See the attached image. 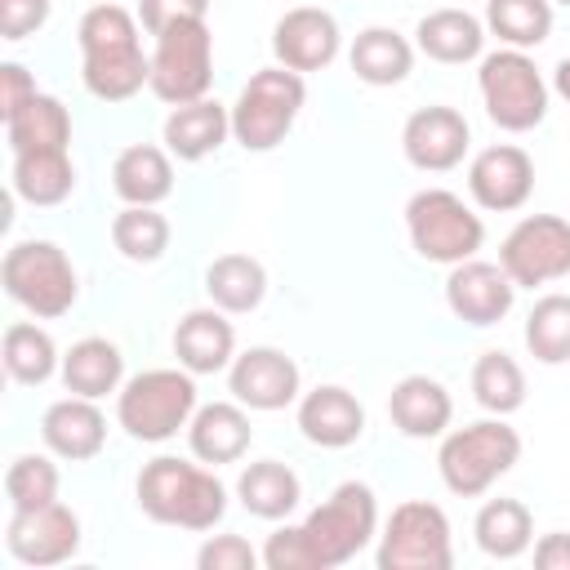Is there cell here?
<instances>
[{"instance_id": "33", "label": "cell", "mask_w": 570, "mask_h": 570, "mask_svg": "<svg viewBox=\"0 0 570 570\" xmlns=\"http://www.w3.org/2000/svg\"><path fill=\"white\" fill-rule=\"evenodd\" d=\"M0 356H4L9 379L22 383V387H40V383H49L62 370V356H58L53 334L45 325H36V321H13L4 330Z\"/></svg>"}, {"instance_id": "15", "label": "cell", "mask_w": 570, "mask_h": 570, "mask_svg": "<svg viewBox=\"0 0 570 570\" xmlns=\"http://www.w3.org/2000/svg\"><path fill=\"white\" fill-rule=\"evenodd\" d=\"M472 147V129L463 120L459 107H445V102H432V107H419L405 116L401 125V151L414 169L423 174H450L463 165Z\"/></svg>"}, {"instance_id": "26", "label": "cell", "mask_w": 570, "mask_h": 570, "mask_svg": "<svg viewBox=\"0 0 570 570\" xmlns=\"http://www.w3.org/2000/svg\"><path fill=\"white\" fill-rule=\"evenodd\" d=\"M111 191L125 205H160L174 191V156L156 142H129L111 160Z\"/></svg>"}, {"instance_id": "27", "label": "cell", "mask_w": 570, "mask_h": 570, "mask_svg": "<svg viewBox=\"0 0 570 570\" xmlns=\"http://www.w3.org/2000/svg\"><path fill=\"white\" fill-rule=\"evenodd\" d=\"M13 196L27 205H62L76 191V165L67 147H36V151H13Z\"/></svg>"}, {"instance_id": "14", "label": "cell", "mask_w": 570, "mask_h": 570, "mask_svg": "<svg viewBox=\"0 0 570 570\" xmlns=\"http://www.w3.org/2000/svg\"><path fill=\"white\" fill-rule=\"evenodd\" d=\"M227 392L258 414H276L303 396V374L298 361L285 356L281 347H245L227 365Z\"/></svg>"}, {"instance_id": "11", "label": "cell", "mask_w": 570, "mask_h": 570, "mask_svg": "<svg viewBox=\"0 0 570 570\" xmlns=\"http://www.w3.org/2000/svg\"><path fill=\"white\" fill-rule=\"evenodd\" d=\"M374 566L379 570H450L454 566V539H450L445 508H436L428 499L396 503L392 517L383 521Z\"/></svg>"}, {"instance_id": "36", "label": "cell", "mask_w": 570, "mask_h": 570, "mask_svg": "<svg viewBox=\"0 0 570 570\" xmlns=\"http://www.w3.org/2000/svg\"><path fill=\"white\" fill-rule=\"evenodd\" d=\"M485 31L530 53L552 36V0H485Z\"/></svg>"}, {"instance_id": "41", "label": "cell", "mask_w": 570, "mask_h": 570, "mask_svg": "<svg viewBox=\"0 0 570 570\" xmlns=\"http://www.w3.org/2000/svg\"><path fill=\"white\" fill-rule=\"evenodd\" d=\"M53 13V0H0V40H27L36 36Z\"/></svg>"}, {"instance_id": "4", "label": "cell", "mask_w": 570, "mask_h": 570, "mask_svg": "<svg viewBox=\"0 0 570 570\" xmlns=\"http://www.w3.org/2000/svg\"><path fill=\"white\" fill-rule=\"evenodd\" d=\"M196 374L191 370H142L134 379L120 383L116 392V423L125 428L129 441L142 445H160L174 441L178 432H187L191 414H196Z\"/></svg>"}, {"instance_id": "38", "label": "cell", "mask_w": 570, "mask_h": 570, "mask_svg": "<svg viewBox=\"0 0 570 570\" xmlns=\"http://www.w3.org/2000/svg\"><path fill=\"white\" fill-rule=\"evenodd\" d=\"M525 352L539 365H566L570 361V294L534 298V307L525 316Z\"/></svg>"}, {"instance_id": "34", "label": "cell", "mask_w": 570, "mask_h": 570, "mask_svg": "<svg viewBox=\"0 0 570 570\" xmlns=\"http://www.w3.org/2000/svg\"><path fill=\"white\" fill-rule=\"evenodd\" d=\"M472 401L485 414H517L525 405V370L517 365V356H508L503 347H490L476 356L472 365Z\"/></svg>"}, {"instance_id": "22", "label": "cell", "mask_w": 570, "mask_h": 570, "mask_svg": "<svg viewBox=\"0 0 570 570\" xmlns=\"http://www.w3.org/2000/svg\"><path fill=\"white\" fill-rule=\"evenodd\" d=\"M387 419L401 436L410 441H432V436H445L450 432V419H454V401H450V387L432 374H405L401 383H392L387 392Z\"/></svg>"}, {"instance_id": "28", "label": "cell", "mask_w": 570, "mask_h": 570, "mask_svg": "<svg viewBox=\"0 0 570 570\" xmlns=\"http://www.w3.org/2000/svg\"><path fill=\"white\" fill-rule=\"evenodd\" d=\"M58 374H62V387L67 392L89 396V401H102V396L120 392V383H125V352L111 338L89 334V338H80V343L67 347Z\"/></svg>"}, {"instance_id": "17", "label": "cell", "mask_w": 570, "mask_h": 570, "mask_svg": "<svg viewBox=\"0 0 570 570\" xmlns=\"http://www.w3.org/2000/svg\"><path fill=\"white\" fill-rule=\"evenodd\" d=\"M343 49V31L338 18L321 4H294L276 18L272 27V53L281 67L307 76V71H325Z\"/></svg>"}, {"instance_id": "45", "label": "cell", "mask_w": 570, "mask_h": 570, "mask_svg": "<svg viewBox=\"0 0 570 570\" xmlns=\"http://www.w3.org/2000/svg\"><path fill=\"white\" fill-rule=\"evenodd\" d=\"M552 89L570 102V58H561V62H557V71H552Z\"/></svg>"}, {"instance_id": "31", "label": "cell", "mask_w": 570, "mask_h": 570, "mask_svg": "<svg viewBox=\"0 0 570 570\" xmlns=\"http://www.w3.org/2000/svg\"><path fill=\"white\" fill-rule=\"evenodd\" d=\"M205 294L227 316H245L267 298V267L254 254H218L205 267Z\"/></svg>"}, {"instance_id": "37", "label": "cell", "mask_w": 570, "mask_h": 570, "mask_svg": "<svg viewBox=\"0 0 570 570\" xmlns=\"http://www.w3.org/2000/svg\"><path fill=\"white\" fill-rule=\"evenodd\" d=\"M169 236H174V227L156 205H125L111 218V245L129 263H160L169 249Z\"/></svg>"}, {"instance_id": "16", "label": "cell", "mask_w": 570, "mask_h": 570, "mask_svg": "<svg viewBox=\"0 0 570 570\" xmlns=\"http://www.w3.org/2000/svg\"><path fill=\"white\" fill-rule=\"evenodd\" d=\"M534 191V160L517 142H494L481 147L468 160V196L485 214H512L530 200Z\"/></svg>"}, {"instance_id": "25", "label": "cell", "mask_w": 570, "mask_h": 570, "mask_svg": "<svg viewBox=\"0 0 570 570\" xmlns=\"http://www.w3.org/2000/svg\"><path fill=\"white\" fill-rule=\"evenodd\" d=\"M485 18L468 13V9H432L419 18L414 27V49L432 62H445V67H463V62H476L481 49H485Z\"/></svg>"}, {"instance_id": "8", "label": "cell", "mask_w": 570, "mask_h": 570, "mask_svg": "<svg viewBox=\"0 0 570 570\" xmlns=\"http://www.w3.org/2000/svg\"><path fill=\"white\" fill-rule=\"evenodd\" d=\"M476 89H481L490 125H499L503 134L539 129L543 116H548V98H552V85L543 80L534 58L525 49H508V45L481 58Z\"/></svg>"}, {"instance_id": "5", "label": "cell", "mask_w": 570, "mask_h": 570, "mask_svg": "<svg viewBox=\"0 0 570 570\" xmlns=\"http://www.w3.org/2000/svg\"><path fill=\"white\" fill-rule=\"evenodd\" d=\"M517 463H521V432L503 414L476 419L468 428L445 432L441 436V450H436V472H441L445 490L459 494V499L485 494Z\"/></svg>"}, {"instance_id": "10", "label": "cell", "mask_w": 570, "mask_h": 570, "mask_svg": "<svg viewBox=\"0 0 570 570\" xmlns=\"http://www.w3.org/2000/svg\"><path fill=\"white\" fill-rule=\"evenodd\" d=\"M214 85V31L205 18H183L156 31L151 45V94L169 107L209 98Z\"/></svg>"}, {"instance_id": "7", "label": "cell", "mask_w": 570, "mask_h": 570, "mask_svg": "<svg viewBox=\"0 0 570 570\" xmlns=\"http://www.w3.org/2000/svg\"><path fill=\"white\" fill-rule=\"evenodd\" d=\"M405 232H410V249L423 263H441V267L476 258V249L485 240L481 214L459 191H450V187L414 191L405 200Z\"/></svg>"}, {"instance_id": "20", "label": "cell", "mask_w": 570, "mask_h": 570, "mask_svg": "<svg viewBox=\"0 0 570 570\" xmlns=\"http://www.w3.org/2000/svg\"><path fill=\"white\" fill-rule=\"evenodd\" d=\"M40 441L53 459L85 463V459L102 454V445H107V414L98 410V401L71 392L40 414Z\"/></svg>"}, {"instance_id": "30", "label": "cell", "mask_w": 570, "mask_h": 570, "mask_svg": "<svg viewBox=\"0 0 570 570\" xmlns=\"http://www.w3.org/2000/svg\"><path fill=\"white\" fill-rule=\"evenodd\" d=\"M347 62H352L356 80H365L374 89H392L414 71V45L396 27H365V31H356Z\"/></svg>"}, {"instance_id": "19", "label": "cell", "mask_w": 570, "mask_h": 570, "mask_svg": "<svg viewBox=\"0 0 570 570\" xmlns=\"http://www.w3.org/2000/svg\"><path fill=\"white\" fill-rule=\"evenodd\" d=\"M294 419H298L303 441H312L321 450H347L365 436V405L338 383H321V387L303 392Z\"/></svg>"}, {"instance_id": "13", "label": "cell", "mask_w": 570, "mask_h": 570, "mask_svg": "<svg viewBox=\"0 0 570 570\" xmlns=\"http://www.w3.org/2000/svg\"><path fill=\"white\" fill-rule=\"evenodd\" d=\"M4 548L18 566H62L80 552V517L58 499L45 508H13L4 525Z\"/></svg>"}, {"instance_id": "24", "label": "cell", "mask_w": 570, "mask_h": 570, "mask_svg": "<svg viewBox=\"0 0 570 570\" xmlns=\"http://www.w3.org/2000/svg\"><path fill=\"white\" fill-rule=\"evenodd\" d=\"M174 356L191 374H223L236 361V330L223 307H191L174 325Z\"/></svg>"}, {"instance_id": "46", "label": "cell", "mask_w": 570, "mask_h": 570, "mask_svg": "<svg viewBox=\"0 0 570 570\" xmlns=\"http://www.w3.org/2000/svg\"><path fill=\"white\" fill-rule=\"evenodd\" d=\"M552 4H566V9H570V0H552Z\"/></svg>"}, {"instance_id": "12", "label": "cell", "mask_w": 570, "mask_h": 570, "mask_svg": "<svg viewBox=\"0 0 570 570\" xmlns=\"http://www.w3.org/2000/svg\"><path fill=\"white\" fill-rule=\"evenodd\" d=\"M499 267L517 289L552 285L570 276V218L561 214H525L499 245Z\"/></svg>"}, {"instance_id": "9", "label": "cell", "mask_w": 570, "mask_h": 570, "mask_svg": "<svg viewBox=\"0 0 570 570\" xmlns=\"http://www.w3.org/2000/svg\"><path fill=\"white\" fill-rule=\"evenodd\" d=\"M303 102H307V85L298 71H289L281 62L263 67L240 85V94L232 102V138L245 151H272L294 129Z\"/></svg>"}, {"instance_id": "39", "label": "cell", "mask_w": 570, "mask_h": 570, "mask_svg": "<svg viewBox=\"0 0 570 570\" xmlns=\"http://www.w3.org/2000/svg\"><path fill=\"white\" fill-rule=\"evenodd\" d=\"M58 463L49 454H18L9 468H4V494H9V508H45L58 499Z\"/></svg>"}, {"instance_id": "18", "label": "cell", "mask_w": 570, "mask_h": 570, "mask_svg": "<svg viewBox=\"0 0 570 570\" xmlns=\"http://www.w3.org/2000/svg\"><path fill=\"white\" fill-rule=\"evenodd\" d=\"M517 303V285L499 263L485 258H463L445 272V307L463 321V325H499Z\"/></svg>"}, {"instance_id": "35", "label": "cell", "mask_w": 570, "mask_h": 570, "mask_svg": "<svg viewBox=\"0 0 570 570\" xmlns=\"http://www.w3.org/2000/svg\"><path fill=\"white\" fill-rule=\"evenodd\" d=\"M9 151H36V147H71V111L53 94H36L18 116L4 120Z\"/></svg>"}, {"instance_id": "43", "label": "cell", "mask_w": 570, "mask_h": 570, "mask_svg": "<svg viewBox=\"0 0 570 570\" xmlns=\"http://www.w3.org/2000/svg\"><path fill=\"white\" fill-rule=\"evenodd\" d=\"M36 76L22 67V62H0V116H18L31 98H36Z\"/></svg>"}, {"instance_id": "3", "label": "cell", "mask_w": 570, "mask_h": 570, "mask_svg": "<svg viewBox=\"0 0 570 570\" xmlns=\"http://www.w3.org/2000/svg\"><path fill=\"white\" fill-rule=\"evenodd\" d=\"M142 517L156 525H178V530H214L227 517V485L214 476L209 463H187L178 454H156L142 463L134 481Z\"/></svg>"}, {"instance_id": "42", "label": "cell", "mask_w": 570, "mask_h": 570, "mask_svg": "<svg viewBox=\"0 0 570 570\" xmlns=\"http://www.w3.org/2000/svg\"><path fill=\"white\" fill-rule=\"evenodd\" d=\"M209 13V0H138V22L156 36L165 31L169 22H183V18H205Z\"/></svg>"}, {"instance_id": "23", "label": "cell", "mask_w": 570, "mask_h": 570, "mask_svg": "<svg viewBox=\"0 0 570 570\" xmlns=\"http://www.w3.org/2000/svg\"><path fill=\"white\" fill-rule=\"evenodd\" d=\"M249 441H254L249 410L236 396L232 401L196 405V414L187 423V450H191V459H200L209 468H223V463L245 459L249 454Z\"/></svg>"}, {"instance_id": "29", "label": "cell", "mask_w": 570, "mask_h": 570, "mask_svg": "<svg viewBox=\"0 0 570 570\" xmlns=\"http://www.w3.org/2000/svg\"><path fill=\"white\" fill-rule=\"evenodd\" d=\"M236 499H240V508H245L249 517H258V521H285V517L298 508V499H303V481H298V472H294L289 463H281V459H258V463L240 468V476H236Z\"/></svg>"}, {"instance_id": "40", "label": "cell", "mask_w": 570, "mask_h": 570, "mask_svg": "<svg viewBox=\"0 0 570 570\" xmlns=\"http://www.w3.org/2000/svg\"><path fill=\"white\" fill-rule=\"evenodd\" d=\"M258 561H263V552H254L249 539H240V534H209L196 548L200 570H254Z\"/></svg>"}, {"instance_id": "2", "label": "cell", "mask_w": 570, "mask_h": 570, "mask_svg": "<svg viewBox=\"0 0 570 570\" xmlns=\"http://www.w3.org/2000/svg\"><path fill=\"white\" fill-rule=\"evenodd\" d=\"M80 80L98 102H129L151 85V53L138 40V13L125 4H94L76 22Z\"/></svg>"}, {"instance_id": "21", "label": "cell", "mask_w": 570, "mask_h": 570, "mask_svg": "<svg viewBox=\"0 0 570 570\" xmlns=\"http://www.w3.org/2000/svg\"><path fill=\"white\" fill-rule=\"evenodd\" d=\"M227 138H232V107H223L218 98L178 102V107H169V116L160 125L165 151L183 165H196V160L214 156Z\"/></svg>"}, {"instance_id": "32", "label": "cell", "mask_w": 570, "mask_h": 570, "mask_svg": "<svg viewBox=\"0 0 570 570\" xmlns=\"http://www.w3.org/2000/svg\"><path fill=\"white\" fill-rule=\"evenodd\" d=\"M472 539L485 557L494 561H517L530 552L534 543V517L521 499H485L476 521H472Z\"/></svg>"}, {"instance_id": "1", "label": "cell", "mask_w": 570, "mask_h": 570, "mask_svg": "<svg viewBox=\"0 0 570 570\" xmlns=\"http://www.w3.org/2000/svg\"><path fill=\"white\" fill-rule=\"evenodd\" d=\"M379 539V499L365 481H338L298 525H281L263 543L267 570H338Z\"/></svg>"}, {"instance_id": "6", "label": "cell", "mask_w": 570, "mask_h": 570, "mask_svg": "<svg viewBox=\"0 0 570 570\" xmlns=\"http://www.w3.org/2000/svg\"><path fill=\"white\" fill-rule=\"evenodd\" d=\"M0 281H4V294L36 321H58L80 298V276H76L67 249L53 240L9 245L4 263H0Z\"/></svg>"}, {"instance_id": "44", "label": "cell", "mask_w": 570, "mask_h": 570, "mask_svg": "<svg viewBox=\"0 0 570 570\" xmlns=\"http://www.w3.org/2000/svg\"><path fill=\"white\" fill-rule=\"evenodd\" d=\"M534 566L539 570H570V534L566 530H552L534 543Z\"/></svg>"}]
</instances>
